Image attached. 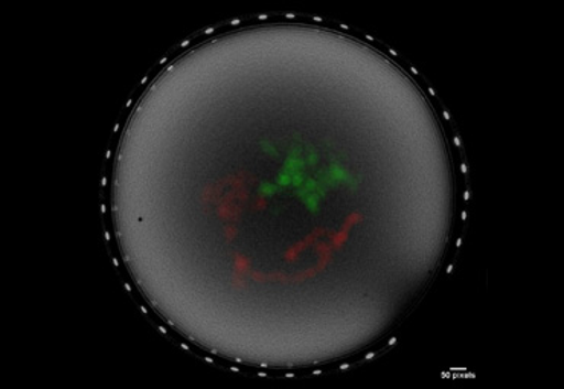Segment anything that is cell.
<instances>
[{
  "mask_svg": "<svg viewBox=\"0 0 564 389\" xmlns=\"http://www.w3.org/2000/svg\"><path fill=\"white\" fill-rule=\"evenodd\" d=\"M368 60L319 28H250L181 55L139 99L115 236L150 307L202 350L304 368L371 343L368 298L400 269L414 194L368 144Z\"/></svg>",
  "mask_w": 564,
  "mask_h": 389,
  "instance_id": "cell-1",
  "label": "cell"
}]
</instances>
